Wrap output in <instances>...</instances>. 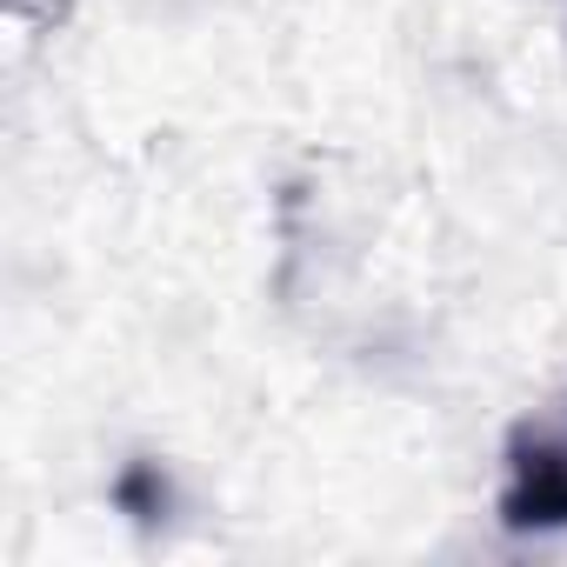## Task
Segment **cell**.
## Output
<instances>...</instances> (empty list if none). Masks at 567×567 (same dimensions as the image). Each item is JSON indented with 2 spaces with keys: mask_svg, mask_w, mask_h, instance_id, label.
<instances>
[{
  "mask_svg": "<svg viewBox=\"0 0 567 567\" xmlns=\"http://www.w3.org/2000/svg\"><path fill=\"white\" fill-rule=\"evenodd\" d=\"M494 514L507 534H567V388L507 427Z\"/></svg>",
  "mask_w": 567,
  "mask_h": 567,
  "instance_id": "6da1fadb",
  "label": "cell"
}]
</instances>
